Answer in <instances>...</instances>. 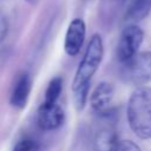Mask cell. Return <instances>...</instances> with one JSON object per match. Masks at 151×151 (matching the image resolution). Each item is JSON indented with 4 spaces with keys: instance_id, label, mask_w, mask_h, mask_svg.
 Masks as SVG:
<instances>
[{
    "instance_id": "cell-4",
    "label": "cell",
    "mask_w": 151,
    "mask_h": 151,
    "mask_svg": "<svg viewBox=\"0 0 151 151\" xmlns=\"http://www.w3.org/2000/svg\"><path fill=\"white\" fill-rule=\"evenodd\" d=\"M143 37L144 34L142 28L134 24L127 25L122 31L116 50V55L119 64L126 63L138 53V50L143 42Z\"/></svg>"
},
{
    "instance_id": "cell-14",
    "label": "cell",
    "mask_w": 151,
    "mask_h": 151,
    "mask_svg": "<svg viewBox=\"0 0 151 151\" xmlns=\"http://www.w3.org/2000/svg\"><path fill=\"white\" fill-rule=\"evenodd\" d=\"M6 34H7V21L4 13L0 9V42L5 39Z\"/></svg>"
},
{
    "instance_id": "cell-3",
    "label": "cell",
    "mask_w": 151,
    "mask_h": 151,
    "mask_svg": "<svg viewBox=\"0 0 151 151\" xmlns=\"http://www.w3.org/2000/svg\"><path fill=\"white\" fill-rule=\"evenodd\" d=\"M122 79L136 86H142L151 80V52H139L124 64H120Z\"/></svg>"
},
{
    "instance_id": "cell-8",
    "label": "cell",
    "mask_w": 151,
    "mask_h": 151,
    "mask_svg": "<svg viewBox=\"0 0 151 151\" xmlns=\"http://www.w3.org/2000/svg\"><path fill=\"white\" fill-rule=\"evenodd\" d=\"M32 90V79L27 72H21L14 81L9 103L15 109H24Z\"/></svg>"
},
{
    "instance_id": "cell-1",
    "label": "cell",
    "mask_w": 151,
    "mask_h": 151,
    "mask_svg": "<svg viewBox=\"0 0 151 151\" xmlns=\"http://www.w3.org/2000/svg\"><path fill=\"white\" fill-rule=\"evenodd\" d=\"M104 54L103 40L99 34H93L86 47L81 61L76 71L72 83V96L73 103L78 111L85 107L91 79L97 72Z\"/></svg>"
},
{
    "instance_id": "cell-5",
    "label": "cell",
    "mask_w": 151,
    "mask_h": 151,
    "mask_svg": "<svg viewBox=\"0 0 151 151\" xmlns=\"http://www.w3.org/2000/svg\"><path fill=\"white\" fill-rule=\"evenodd\" d=\"M65 113L61 106L55 104H45L41 103L38 109L37 120L38 125L44 131H53L61 126L64 123Z\"/></svg>"
},
{
    "instance_id": "cell-6",
    "label": "cell",
    "mask_w": 151,
    "mask_h": 151,
    "mask_svg": "<svg viewBox=\"0 0 151 151\" xmlns=\"http://www.w3.org/2000/svg\"><path fill=\"white\" fill-rule=\"evenodd\" d=\"M85 33H86V27L83 19L77 18L70 22L64 42V48L67 55L76 57L80 52L85 40Z\"/></svg>"
},
{
    "instance_id": "cell-9",
    "label": "cell",
    "mask_w": 151,
    "mask_h": 151,
    "mask_svg": "<svg viewBox=\"0 0 151 151\" xmlns=\"http://www.w3.org/2000/svg\"><path fill=\"white\" fill-rule=\"evenodd\" d=\"M151 11V0H124V18L130 24L143 20Z\"/></svg>"
},
{
    "instance_id": "cell-11",
    "label": "cell",
    "mask_w": 151,
    "mask_h": 151,
    "mask_svg": "<svg viewBox=\"0 0 151 151\" xmlns=\"http://www.w3.org/2000/svg\"><path fill=\"white\" fill-rule=\"evenodd\" d=\"M63 91V78L57 76L51 79V81L47 85V88L45 91V98L44 101L45 104H55L58 103V99L61 94Z\"/></svg>"
},
{
    "instance_id": "cell-12",
    "label": "cell",
    "mask_w": 151,
    "mask_h": 151,
    "mask_svg": "<svg viewBox=\"0 0 151 151\" xmlns=\"http://www.w3.org/2000/svg\"><path fill=\"white\" fill-rule=\"evenodd\" d=\"M13 151H39V145L33 139H22L17 143Z\"/></svg>"
},
{
    "instance_id": "cell-7",
    "label": "cell",
    "mask_w": 151,
    "mask_h": 151,
    "mask_svg": "<svg viewBox=\"0 0 151 151\" xmlns=\"http://www.w3.org/2000/svg\"><path fill=\"white\" fill-rule=\"evenodd\" d=\"M113 96H114V87L112 84L107 81L99 83L90 96V104L92 110L100 116L106 114L110 111Z\"/></svg>"
},
{
    "instance_id": "cell-13",
    "label": "cell",
    "mask_w": 151,
    "mask_h": 151,
    "mask_svg": "<svg viewBox=\"0 0 151 151\" xmlns=\"http://www.w3.org/2000/svg\"><path fill=\"white\" fill-rule=\"evenodd\" d=\"M111 151H142V150L132 140H119Z\"/></svg>"
},
{
    "instance_id": "cell-2",
    "label": "cell",
    "mask_w": 151,
    "mask_h": 151,
    "mask_svg": "<svg viewBox=\"0 0 151 151\" xmlns=\"http://www.w3.org/2000/svg\"><path fill=\"white\" fill-rule=\"evenodd\" d=\"M127 122L133 133L140 139L151 138V87L139 86L127 101Z\"/></svg>"
},
{
    "instance_id": "cell-10",
    "label": "cell",
    "mask_w": 151,
    "mask_h": 151,
    "mask_svg": "<svg viewBox=\"0 0 151 151\" xmlns=\"http://www.w3.org/2000/svg\"><path fill=\"white\" fill-rule=\"evenodd\" d=\"M118 142L119 140L116 130L111 126H105L96 132L93 139V147L94 151H111Z\"/></svg>"
},
{
    "instance_id": "cell-15",
    "label": "cell",
    "mask_w": 151,
    "mask_h": 151,
    "mask_svg": "<svg viewBox=\"0 0 151 151\" xmlns=\"http://www.w3.org/2000/svg\"><path fill=\"white\" fill-rule=\"evenodd\" d=\"M27 2H29V4H32V5H34V4H37L38 2V0H26Z\"/></svg>"
}]
</instances>
